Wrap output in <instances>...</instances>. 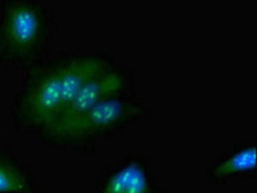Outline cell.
Wrapping results in <instances>:
<instances>
[{
    "instance_id": "6da1fadb",
    "label": "cell",
    "mask_w": 257,
    "mask_h": 193,
    "mask_svg": "<svg viewBox=\"0 0 257 193\" xmlns=\"http://www.w3.org/2000/svg\"><path fill=\"white\" fill-rule=\"evenodd\" d=\"M41 29L39 11L32 2L15 1L6 8L0 28V52L11 57L32 53Z\"/></svg>"
},
{
    "instance_id": "7a4b0ae2",
    "label": "cell",
    "mask_w": 257,
    "mask_h": 193,
    "mask_svg": "<svg viewBox=\"0 0 257 193\" xmlns=\"http://www.w3.org/2000/svg\"><path fill=\"white\" fill-rule=\"evenodd\" d=\"M120 84V80L114 74H100L88 81L73 102L50 124V131L55 134H66L81 116Z\"/></svg>"
},
{
    "instance_id": "3957f363",
    "label": "cell",
    "mask_w": 257,
    "mask_h": 193,
    "mask_svg": "<svg viewBox=\"0 0 257 193\" xmlns=\"http://www.w3.org/2000/svg\"><path fill=\"white\" fill-rule=\"evenodd\" d=\"M62 69L61 104L55 118L73 102L86 82L101 74L103 65L98 60H86L75 62L65 70Z\"/></svg>"
},
{
    "instance_id": "277c9868",
    "label": "cell",
    "mask_w": 257,
    "mask_h": 193,
    "mask_svg": "<svg viewBox=\"0 0 257 193\" xmlns=\"http://www.w3.org/2000/svg\"><path fill=\"white\" fill-rule=\"evenodd\" d=\"M121 106L113 100H101L81 116L67 134L82 136L112 124L120 115Z\"/></svg>"
},
{
    "instance_id": "5b68a950",
    "label": "cell",
    "mask_w": 257,
    "mask_h": 193,
    "mask_svg": "<svg viewBox=\"0 0 257 193\" xmlns=\"http://www.w3.org/2000/svg\"><path fill=\"white\" fill-rule=\"evenodd\" d=\"M145 178L135 166H130L117 174L109 182L103 193H146Z\"/></svg>"
},
{
    "instance_id": "8992f818",
    "label": "cell",
    "mask_w": 257,
    "mask_h": 193,
    "mask_svg": "<svg viewBox=\"0 0 257 193\" xmlns=\"http://www.w3.org/2000/svg\"><path fill=\"white\" fill-rule=\"evenodd\" d=\"M28 191L23 174L11 164L0 159V192Z\"/></svg>"
},
{
    "instance_id": "52a82bcc",
    "label": "cell",
    "mask_w": 257,
    "mask_h": 193,
    "mask_svg": "<svg viewBox=\"0 0 257 193\" xmlns=\"http://www.w3.org/2000/svg\"><path fill=\"white\" fill-rule=\"evenodd\" d=\"M255 152V148L242 151L219 166L215 172L224 175L254 168L256 164Z\"/></svg>"
}]
</instances>
